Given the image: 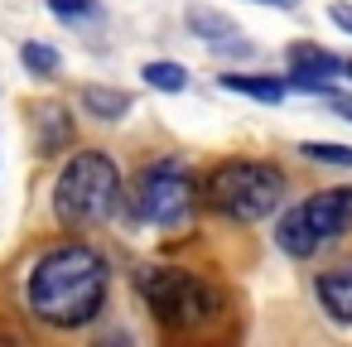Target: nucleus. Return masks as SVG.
<instances>
[{"mask_svg":"<svg viewBox=\"0 0 352 347\" xmlns=\"http://www.w3.org/2000/svg\"><path fill=\"white\" fill-rule=\"evenodd\" d=\"M280 193H285V174L261 159H227L208 179V203L232 222H256V217L275 212Z\"/></svg>","mask_w":352,"mask_h":347,"instance_id":"20e7f679","label":"nucleus"},{"mask_svg":"<svg viewBox=\"0 0 352 347\" xmlns=\"http://www.w3.org/2000/svg\"><path fill=\"white\" fill-rule=\"evenodd\" d=\"M304 222L318 241H338L352 232V188H328L304 203Z\"/></svg>","mask_w":352,"mask_h":347,"instance_id":"423d86ee","label":"nucleus"},{"mask_svg":"<svg viewBox=\"0 0 352 347\" xmlns=\"http://www.w3.org/2000/svg\"><path fill=\"white\" fill-rule=\"evenodd\" d=\"M299 155H304V159H314V164L352 169V145H333V140H309V145H299Z\"/></svg>","mask_w":352,"mask_h":347,"instance_id":"4468645a","label":"nucleus"},{"mask_svg":"<svg viewBox=\"0 0 352 347\" xmlns=\"http://www.w3.org/2000/svg\"><path fill=\"white\" fill-rule=\"evenodd\" d=\"M275 246H280L285 256H294V260H304V256H314V251H318V236L309 232L304 208H289V212L280 217V227H275Z\"/></svg>","mask_w":352,"mask_h":347,"instance_id":"1a4fd4ad","label":"nucleus"},{"mask_svg":"<svg viewBox=\"0 0 352 347\" xmlns=\"http://www.w3.org/2000/svg\"><path fill=\"white\" fill-rule=\"evenodd\" d=\"M318 304L328 309V318L352 323V260H342V265L318 275Z\"/></svg>","mask_w":352,"mask_h":347,"instance_id":"6e6552de","label":"nucleus"},{"mask_svg":"<svg viewBox=\"0 0 352 347\" xmlns=\"http://www.w3.org/2000/svg\"><path fill=\"white\" fill-rule=\"evenodd\" d=\"M193 179L184 174V164L174 159H160L140 174L135 183V217L155 222V227H179L188 212H193Z\"/></svg>","mask_w":352,"mask_h":347,"instance_id":"39448f33","label":"nucleus"},{"mask_svg":"<svg viewBox=\"0 0 352 347\" xmlns=\"http://www.w3.org/2000/svg\"><path fill=\"white\" fill-rule=\"evenodd\" d=\"M328 15H333V25H338V30H347V34H352V5H333Z\"/></svg>","mask_w":352,"mask_h":347,"instance_id":"f3484780","label":"nucleus"},{"mask_svg":"<svg viewBox=\"0 0 352 347\" xmlns=\"http://www.w3.org/2000/svg\"><path fill=\"white\" fill-rule=\"evenodd\" d=\"M342 68V58L338 54H328V49H318V44H294L289 49V73H299V78H333Z\"/></svg>","mask_w":352,"mask_h":347,"instance_id":"9d476101","label":"nucleus"},{"mask_svg":"<svg viewBox=\"0 0 352 347\" xmlns=\"http://www.w3.org/2000/svg\"><path fill=\"white\" fill-rule=\"evenodd\" d=\"M338 73H347V78H352V58H347V63H342V68H338Z\"/></svg>","mask_w":352,"mask_h":347,"instance_id":"aec40b11","label":"nucleus"},{"mask_svg":"<svg viewBox=\"0 0 352 347\" xmlns=\"http://www.w3.org/2000/svg\"><path fill=\"white\" fill-rule=\"evenodd\" d=\"M140 294H145L150 313L174 333H193L208 318H217V309H222V294L203 275H188V270H174V265L140 270Z\"/></svg>","mask_w":352,"mask_h":347,"instance_id":"7ed1b4c3","label":"nucleus"},{"mask_svg":"<svg viewBox=\"0 0 352 347\" xmlns=\"http://www.w3.org/2000/svg\"><path fill=\"white\" fill-rule=\"evenodd\" d=\"M107 284H111L107 260L92 246L68 241V246H54L34 260V270L25 280V299H30L34 318H44L54 328H82L102 313Z\"/></svg>","mask_w":352,"mask_h":347,"instance_id":"f257e3e1","label":"nucleus"},{"mask_svg":"<svg viewBox=\"0 0 352 347\" xmlns=\"http://www.w3.org/2000/svg\"><path fill=\"white\" fill-rule=\"evenodd\" d=\"M328 107H333L338 116H347V121H352V97H338V92H328Z\"/></svg>","mask_w":352,"mask_h":347,"instance_id":"a211bd4d","label":"nucleus"},{"mask_svg":"<svg viewBox=\"0 0 352 347\" xmlns=\"http://www.w3.org/2000/svg\"><path fill=\"white\" fill-rule=\"evenodd\" d=\"M82 107H87V116H97V121H121L135 102H131L126 92H111V87H87V92H82Z\"/></svg>","mask_w":352,"mask_h":347,"instance_id":"f8f14e48","label":"nucleus"},{"mask_svg":"<svg viewBox=\"0 0 352 347\" xmlns=\"http://www.w3.org/2000/svg\"><path fill=\"white\" fill-rule=\"evenodd\" d=\"M188 30H193L212 54H222V58H246V54H251L246 30H241V25H232L227 15L208 10V5H193V10H188Z\"/></svg>","mask_w":352,"mask_h":347,"instance_id":"0eeeda50","label":"nucleus"},{"mask_svg":"<svg viewBox=\"0 0 352 347\" xmlns=\"http://www.w3.org/2000/svg\"><path fill=\"white\" fill-rule=\"evenodd\" d=\"M121 203V169L102 150H82L63 164L54 183V217L63 227H97Z\"/></svg>","mask_w":352,"mask_h":347,"instance_id":"f03ea898","label":"nucleus"},{"mask_svg":"<svg viewBox=\"0 0 352 347\" xmlns=\"http://www.w3.org/2000/svg\"><path fill=\"white\" fill-rule=\"evenodd\" d=\"M20 58H25V68H30V73H39V78H49V73H58V68H63L58 49H49V44H25V49H20Z\"/></svg>","mask_w":352,"mask_h":347,"instance_id":"2eb2a0df","label":"nucleus"},{"mask_svg":"<svg viewBox=\"0 0 352 347\" xmlns=\"http://www.w3.org/2000/svg\"><path fill=\"white\" fill-rule=\"evenodd\" d=\"M150 87H160V92H184L188 87V68L184 63H145V73H140Z\"/></svg>","mask_w":352,"mask_h":347,"instance_id":"ddd939ff","label":"nucleus"},{"mask_svg":"<svg viewBox=\"0 0 352 347\" xmlns=\"http://www.w3.org/2000/svg\"><path fill=\"white\" fill-rule=\"evenodd\" d=\"M222 87L241 92V97H256V102H285V78H270V73H227Z\"/></svg>","mask_w":352,"mask_h":347,"instance_id":"9b49d317","label":"nucleus"},{"mask_svg":"<svg viewBox=\"0 0 352 347\" xmlns=\"http://www.w3.org/2000/svg\"><path fill=\"white\" fill-rule=\"evenodd\" d=\"M256 5H280V10H294L299 0H256Z\"/></svg>","mask_w":352,"mask_h":347,"instance_id":"6ab92c4d","label":"nucleus"},{"mask_svg":"<svg viewBox=\"0 0 352 347\" xmlns=\"http://www.w3.org/2000/svg\"><path fill=\"white\" fill-rule=\"evenodd\" d=\"M49 10L63 20H82V15H92V0H49Z\"/></svg>","mask_w":352,"mask_h":347,"instance_id":"dca6fc26","label":"nucleus"}]
</instances>
